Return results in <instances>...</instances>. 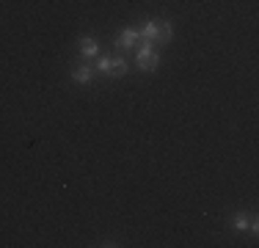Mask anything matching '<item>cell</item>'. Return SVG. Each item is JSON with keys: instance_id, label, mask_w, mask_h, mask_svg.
<instances>
[{"instance_id": "277c9868", "label": "cell", "mask_w": 259, "mask_h": 248, "mask_svg": "<svg viewBox=\"0 0 259 248\" xmlns=\"http://www.w3.org/2000/svg\"><path fill=\"white\" fill-rule=\"evenodd\" d=\"M97 53H100V45H97V39H91V36H83V39H80V55H83V58H94Z\"/></svg>"}, {"instance_id": "7a4b0ae2", "label": "cell", "mask_w": 259, "mask_h": 248, "mask_svg": "<svg viewBox=\"0 0 259 248\" xmlns=\"http://www.w3.org/2000/svg\"><path fill=\"white\" fill-rule=\"evenodd\" d=\"M130 69L127 58H121V55H113V58H100V64L94 66V72L100 74H110V77H124Z\"/></svg>"}, {"instance_id": "3957f363", "label": "cell", "mask_w": 259, "mask_h": 248, "mask_svg": "<svg viewBox=\"0 0 259 248\" xmlns=\"http://www.w3.org/2000/svg\"><path fill=\"white\" fill-rule=\"evenodd\" d=\"M141 39V33L135 28H127L124 33H121V39H119V45H116V50H119V53H127V50H133L135 47V42Z\"/></svg>"}, {"instance_id": "6da1fadb", "label": "cell", "mask_w": 259, "mask_h": 248, "mask_svg": "<svg viewBox=\"0 0 259 248\" xmlns=\"http://www.w3.org/2000/svg\"><path fill=\"white\" fill-rule=\"evenodd\" d=\"M135 61H138V69L141 72H155L160 66V55L155 53L152 42H141V47L135 50Z\"/></svg>"}, {"instance_id": "8992f818", "label": "cell", "mask_w": 259, "mask_h": 248, "mask_svg": "<svg viewBox=\"0 0 259 248\" xmlns=\"http://www.w3.org/2000/svg\"><path fill=\"white\" fill-rule=\"evenodd\" d=\"M94 69H91V66H77L75 72H72V77L77 80V83H91V80H94Z\"/></svg>"}, {"instance_id": "5b68a950", "label": "cell", "mask_w": 259, "mask_h": 248, "mask_svg": "<svg viewBox=\"0 0 259 248\" xmlns=\"http://www.w3.org/2000/svg\"><path fill=\"white\" fill-rule=\"evenodd\" d=\"M157 36H160V25H157V20H149V22L144 25V30H141V39H144V42H152V45H155Z\"/></svg>"}, {"instance_id": "52a82bcc", "label": "cell", "mask_w": 259, "mask_h": 248, "mask_svg": "<svg viewBox=\"0 0 259 248\" xmlns=\"http://www.w3.org/2000/svg\"><path fill=\"white\" fill-rule=\"evenodd\" d=\"M157 25H160L157 45H165V42H171V36H174V30H171V22H168V20H157Z\"/></svg>"}, {"instance_id": "ba28073f", "label": "cell", "mask_w": 259, "mask_h": 248, "mask_svg": "<svg viewBox=\"0 0 259 248\" xmlns=\"http://www.w3.org/2000/svg\"><path fill=\"white\" fill-rule=\"evenodd\" d=\"M232 226L237 229V232H245V229L251 226V215H245V213H237V215L232 218Z\"/></svg>"}]
</instances>
